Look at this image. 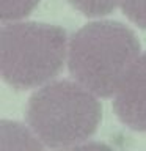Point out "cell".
I'll return each instance as SVG.
<instances>
[{"label": "cell", "mask_w": 146, "mask_h": 151, "mask_svg": "<svg viewBox=\"0 0 146 151\" xmlns=\"http://www.w3.org/2000/svg\"><path fill=\"white\" fill-rule=\"evenodd\" d=\"M140 55L141 44L132 28L116 21H94L69 38L68 68L89 91L110 98Z\"/></svg>", "instance_id": "cell-1"}, {"label": "cell", "mask_w": 146, "mask_h": 151, "mask_svg": "<svg viewBox=\"0 0 146 151\" xmlns=\"http://www.w3.org/2000/svg\"><path fill=\"white\" fill-rule=\"evenodd\" d=\"M97 98L77 80H50L28 99L27 123L42 145L77 146L97 131L102 118Z\"/></svg>", "instance_id": "cell-2"}, {"label": "cell", "mask_w": 146, "mask_h": 151, "mask_svg": "<svg viewBox=\"0 0 146 151\" xmlns=\"http://www.w3.org/2000/svg\"><path fill=\"white\" fill-rule=\"evenodd\" d=\"M69 38L58 25L5 22L0 30V74L17 90L49 83L68 63Z\"/></svg>", "instance_id": "cell-3"}, {"label": "cell", "mask_w": 146, "mask_h": 151, "mask_svg": "<svg viewBox=\"0 0 146 151\" xmlns=\"http://www.w3.org/2000/svg\"><path fill=\"white\" fill-rule=\"evenodd\" d=\"M113 109L122 124L146 132V52L138 57L113 94Z\"/></svg>", "instance_id": "cell-4"}, {"label": "cell", "mask_w": 146, "mask_h": 151, "mask_svg": "<svg viewBox=\"0 0 146 151\" xmlns=\"http://www.w3.org/2000/svg\"><path fill=\"white\" fill-rule=\"evenodd\" d=\"M72 6L88 17H102L121 6L122 0H68Z\"/></svg>", "instance_id": "cell-5"}, {"label": "cell", "mask_w": 146, "mask_h": 151, "mask_svg": "<svg viewBox=\"0 0 146 151\" xmlns=\"http://www.w3.org/2000/svg\"><path fill=\"white\" fill-rule=\"evenodd\" d=\"M39 0H0V17L2 22H14L27 17Z\"/></svg>", "instance_id": "cell-6"}, {"label": "cell", "mask_w": 146, "mask_h": 151, "mask_svg": "<svg viewBox=\"0 0 146 151\" xmlns=\"http://www.w3.org/2000/svg\"><path fill=\"white\" fill-rule=\"evenodd\" d=\"M124 16L140 28H146V0H122Z\"/></svg>", "instance_id": "cell-7"}]
</instances>
